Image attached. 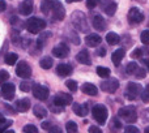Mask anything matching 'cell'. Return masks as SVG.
I'll use <instances>...</instances> for the list:
<instances>
[{
	"instance_id": "cell-19",
	"label": "cell",
	"mask_w": 149,
	"mask_h": 133,
	"mask_svg": "<svg viewBox=\"0 0 149 133\" xmlns=\"http://www.w3.org/2000/svg\"><path fill=\"white\" fill-rule=\"evenodd\" d=\"M81 91L86 95H90V97H95L98 94L97 86L93 84H89V82H85V84L81 85Z\"/></svg>"
},
{
	"instance_id": "cell-29",
	"label": "cell",
	"mask_w": 149,
	"mask_h": 133,
	"mask_svg": "<svg viewBox=\"0 0 149 133\" xmlns=\"http://www.w3.org/2000/svg\"><path fill=\"white\" fill-rule=\"evenodd\" d=\"M111 71L106 66H97V74L101 77V78H107L110 76Z\"/></svg>"
},
{
	"instance_id": "cell-7",
	"label": "cell",
	"mask_w": 149,
	"mask_h": 133,
	"mask_svg": "<svg viewBox=\"0 0 149 133\" xmlns=\"http://www.w3.org/2000/svg\"><path fill=\"white\" fill-rule=\"evenodd\" d=\"M16 74L21 78H30L31 76V66L25 62V60H20V63L16 66Z\"/></svg>"
},
{
	"instance_id": "cell-39",
	"label": "cell",
	"mask_w": 149,
	"mask_h": 133,
	"mask_svg": "<svg viewBox=\"0 0 149 133\" xmlns=\"http://www.w3.org/2000/svg\"><path fill=\"white\" fill-rule=\"evenodd\" d=\"M12 123H13L12 120H5L4 123H0V133L8 131V128H9V127L12 125Z\"/></svg>"
},
{
	"instance_id": "cell-27",
	"label": "cell",
	"mask_w": 149,
	"mask_h": 133,
	"mask_svg": "<svg viewBox=\"0 0 149 133\" xmlns=\"http://www.w3.org/2000/svg\"><path fill=\"white\" fill-rule=\"evenodd\" d=\"M52 64H54V62H52V59L50 56H43L39 60V65L43 69H50L52 66Z\"/></svg>"
},
{
	"instance_id": "cell-41",
	"label": "cell",
	"mask_w": 149,
	"mask_h": 133,
	"mask_svg": "<svg viewBox=\"0 0 149 133\" xmlns=\"http://www.w3.org/2000/svg\"><path fill=\"white\" fill-rule=\"evenodd\" d=\"M10 22H12V25L15 26L16 30H21V26H22V24H21L20 18L17 17H12V20H10Z\"/></svg>"
},
{
	"instance_id": "cell-4",
	"label": "cell",
	"mask_w": 149,
	"mask_h": 133,
	"mask_svg": "<svg viewBox=\"0 0 149 133\" xmlns=\"http://www.w3.org/2000/svg\"><path fill=\"white\" fill-rule=\"evenodd\" d=\"M141 91H143V87L140 84L137 82H128L126 87V91H124V95L128 100H135L137 97L141 95Z\"/></svg>"
},
{
	"instance_id": "cell-51",
	"label": "cell",
	"mask_w": 149,
	"mask_h": 133,
	"mask_svg": "<svg viewBox=\"0 0 149 133\" xmlns=\"http://www.w3.org/2000/svg\"><path fill=\"white\" fill-rule=\"evenodd\" d=\"M49 132H51V133H60V132H62V129H60L59 127H51V128L49 129Z\"/></svg>"
},
{
	"instance_id": "cell-23",
	"label": "cell",
	"mask_w": 149,
	"mask_h": 133,
	"mask_svg": "<svg viewBox=\"0 0 149 133\" xmlns=\"http://www.w3.org/2000/svg\"><path fill=\"white\" fill-rule=\"evenodd\" d=\"M33 112H34V116L36 118H38V119H45L47 116V110L43 107V106H41V105H36L33 107Z\"/></svg>"
},
{
	"instance_id": "cell-37",
	"label": "cell",
	"mask_w": 149,
	"mask_h": 133,
	"mask_svg": "<svg viewBox=\"0 0 149 133\" xmlns=\"http://www.w3.org/2000/svg\"><path fill=\"white\" fill-rule=\"evenodd\" d=\"M24 132L25 133H37L38 132V128L33 124H28V125L24 127Z\"/></svg>"
},
{
	"instance_id": "cell-9",
	"label": "cell",
	"mask_w": 149,
	"mask_h": 133,
	"mask_svg": "<svg viewBox=\"0 0 149 133\" xmlns=\"http://www.w3.org/2000/svg\"><path fill=\"white\" fill-rule=\"evenodd\" d=\"M72 95L67 94V93H59L54 97V105L55 106H59V107H65L68 105H72Z\"/></svg>"
},
{
	"instance_id": "cell-50",
	"label": "cell",
	"mask_w": 149,
	"mask_h": 133,
	"mask_svg": "<svg viewBox=\"0 0 149 133\" xmlns=\"http://www.w3.org/2000/svg\"><path fill=\"white\" fill-rule=\"evenodd\" d=\"M5 9H7V3H5L4 0H0V13L4 12Z\"/></svg>"
},
{
	"instance_id": "cell-46",
	"label": "cell",
	"mask_w": 149,
	"mask_h": 133,
	"mask_svg": "<svg viewBox=\"0 0 149 133\" xmlns=\"http://www.w3.org/2000/svg\"><path fill=\"white\" fill-rule=\"evenodd\" d=\"M113 125L115 127L116 129H120V128H122V123L119 121L118 118H114V119H113Z\"/></svg>"
},
{
	"instance_id": "cell-8",
	"label": "cell",
	"mask_w": 149,
	"mask_h": 133,
	"mask_svg": "<svg viewBox=\"0 0 149 133\" xmlns=\"http://www.w3.org/2000/svg\"><path fill=\"white\" fill-rule=\"evenodd\" d=\"M31 91H33V95L38 100H46L47 98H49V95H50L49 89H47L46 86H43V85H41V84L34 85L33 89H31Z\"/></svg>"
},
{
	"instance_id": "cell-15",
	"label": "cell",
	"mask_w": 149,
	"mask_h": 133,
	"mask_svg": "<svg viewBox=\"0 0 149 133\" xmlns=\"http://www.w3.org/2000/svg\"><path fill=\"white\" fill-rule=\"evenodd\" d=\"M72 110L80 118H85V116L89 114V107H88L86 103L84 105H80V103H72Z\"/></svg>"
},
{
	"instance_id": "cell-44",
	"label": "cell",
	"mask_w": 149,
	"mask_h": 133,
	"mask_svg": "<svg viewBox=\"0 0 149 133\" xmlns=\"http://www.w3.org/2000/svg\"><path fill=\"white\" fill-rule=\"evenodd\" d=\"M101 0H86V7L89 8V9H93V8L97 7V4Z\"/></svg>"
},
{
	"instance_id": "cell-54",
	"label": "cell",
	"mask_w": 149,
	"mask_h": 133,
	"mask_svg": "<svg viewBox=\"0 0 149 133\" xmlns=\"http://www.w3.org/2000/svg\"><path fill=\"white\" fill-rule=\"evenodd\" d=\"M77 1H81V0H67V3H77Z\"/></svg>"
},
{
	"instance_id": "cell-55",
	"label": "cell",
	"mask_w": 149,
	"mask_h": 133,
	"mask_svg": "<svg viewBox=\"0 0 149 133\" xmlns=\"http://www.w3.org/2000/svg\"><path fill=\"white\" fill-rule=\"evenodd\" d=\"M145 133H149V127H147V128H145Z\"/></svg>"
},
{
	"instance_id": "cell-25",
	"label": "cell",
	"mask_w": 149,
	"mask_h": 133,
	"mask_svg": "<svg viewBox=\"0 0 149 133\" xmlns=\"http://www.w3.org/2000/svg\"><path fill=\"white\" fill-rule=\"evenodd\" d=\"M49 37H51V33H50V31H47V33H43V31H42L41 37L37 39V47L41 48V50L43 48V46H45V43L47 42V38H49Z\"/></svg>"
},
{
	"instance_id": "cell-35",
	"label": "cell",
	"mask_w": 149,
	"mask_h": 133,
	"mask_svg": "<svg viewBox=\"0 0 149 133\" xmlns=\"http://www.w3.org/2000/svg\"><path fill=\"white\" fill-rule=\"evenodd\" d=\"M49 8H51V0H43V3H42V5H41V9L45 15L49 13Z\"/></svg>"
},
{
	"instance_id": "cell-48",
	"label": "cell",
	"mask_w": 149,
	"mask_h": 133,
	"mask_svg": "<svg viewBox=\"0 0 149 133\" xmlns=\"http://www.w3.org/2000/svg\"><path fill=\"white\" fill-rule=\"evenodd\" d=\"M89 132L90 133H101V128H100V127L92 125V127H89Z\"/></svg>"
},
{
	"instance_id": "cell-47",
	"label": "cell",
	"mask_w": 149,
	"mask_h": 133,
	"mask_svg": "<svg viewBox=\"0 0 149 133\" xmlns=\"http://www.w3.org/2000/svg\"><path fill=\"white\" fill-rule=\"evenodd\" d=\"M51 127H52L51 121H43V123H42V129H45V131H49Z\"/></svg>"
},
{
	"instance_id": "cell-14",
	"label": "cell",
	"mask_w": 149,
	"mask_h": 133,
	"mask_svg": "<svg viewBox=\"0 0 149 133\" xmlns=\"http://www.w3.org/2000/svg\"><path fill=\"white\" fill-rule=\"evenodd\" d=\"M33 7H34V1L33 0H24L18 7V12L22 16H29L33 12Z\"/></svg>"
},
{
	"instance_id": "cell-43",
	"label": "cell",
	"mask_w": 149,
	"mask_h": 133,
	"mask_svg": "<svg viewBox=\"0 0 149 133\" xmlns=\"http://www.w3.org/2000/svg\"><path fill=\"white\" fill-rule=\"evenodd\" d=\"M68 37H70V41H71V42H73L74 44H80V38L73 33V31H72V33L68 34Z\"/></svg>"
},
{
	"instance_id": "cell-5",
	"label": "cell",
	"mask_w": 149,
	"mask_h": 133,
	"mask_svg": "<svg viewBox=\"0 0 149 133\" xmlns=\"http://www.w3.org/2000/svg\"><path fill=\"white\" fill-rule=\"evenodd\" d=\"M72 24L79 31L86 33V31L89 30V26H88V24H86L85 15L84 13H81V12H74L72 15Z\"/></svg>"
},
{
	"instance_id": "cell-40",
	"label": "cell",
	"mask_w": 149,
	"mask_h": 133,
	"mask_svg": "<svg viewBox=\"0 0 149 133\" xmlns=\"http://www.w3.org/2000/svg\"><path fill=\"white\" fill-rule=\"evenodd\" d=\"M140 39L144 44H149V30H144L140 34Z\"/></svg>"
},
{
	"instance_id": "cell-6",
	"label": "cell",
	"mask_w": 149,
	"mask_h": 133,
	"mask_svg": "<svg viewBox=\"0 0 149 133\" xmlns=\"http://www.w3.org/2000/svg\"><path fill=\"white\" fill-rule=\"evenodd\" d=\"M51 12H52V16L56 21H63L65 17V9L63 7V4L58 0H52L51 1Z\"/></svg>"
},
{
	"instance_id": "cell-26",
	"label": "cell",
	"mask_w": 149,
	"mask_h": 133,
	"mask_svg": "<svg viewBox=\"0 0 149 133\" xmlns=\"http://www.w3.org/2000/svg\"><path fill=\"white\" fill-rule=\"evenodd\" d=\"M4 60H5V64H8V65H15L16 63H17V60H18V55L15 54V52H8V54L5 55Z\"/></svg>"
},
{
	"instance_id": "cell-38",
	"label": "cell",
	"mask_w": 149,
	"mask_h": 133,
	"mask_svg": "<svg viewBox=\"0 0 149 133\" xmlns=\"http://www.w3.org/2000/svg\"><path fill=\"white\" fill-rule=\"evenodd\" d=\"M141 99H143V102H145V103L149 102V84L147 85V87L141 91Z\"/></svg>"
},
{
	"instance_id": "cell-10",
	"label": "cell",
	"mask_w": 149,
	"mask_h": 133,
	"mask_svg": "<svg viewBox=\"0 0 149 133\" xmlns=\"http://www.w3.org/2000/svg\"><path fill=\"white\" fill-rule=\"evenodd\" d=\"M16 93V86L12 84V82H4L1 85V90H0V95H1L4 99L10 100L13 99Z\"/></svg>"
},
{
	"instance_id": "cell-36",
	"label": "cell",
	"mask_w": 149,
	"mask_h": 133,
	"mask_svg": "<svg viewBox=\"0 0 149 133\" xmlns=\"http://www.w3.org/2000/svg\"><path fill=\"white\" fill-rule=\"evenodd\" d=\"M143 48H135L134 51H132V54H131V57L132 59H141V56H143Z\"/></svg>"
},
{
	"instance_id": "cell-34",
	"label": "cell",
	"mask_w": 149,
	"mask_h": 133,
	"mask_svg": "<svg viewBox=\"0 0 149 133\" xmlns=\"http://www.w3.org/2000/svg\"><path fill=\"white\" fill-rule=\"evenodd\" d=\"M9 80V73L4 69H0V85H3L4 82H7Z\"/></svg>"
},
{
	"instance_id": "cell-20",
	"label": "cell",
	"mask_w": 149,
	"mask_h": 133,
	"mask_svg": "<svg viewBox=\"0 0 149 133\" xmlns=\"http://www.w3.org/2000/svg\"><path fill=\"white\" fill-rule=\"evenodd\" d=\"M124 55H126V50L124 48H118L115 50V51L113 52V55H111V60H113V64L115 66L120 65L122 60H123Z\"/></svg>"
},
{
	"instance_id": "cell-21",
	"label": "cell",
	"mask_w": 149,
	"mask_h": 133,
	"mask_svg": "<svg viewBox=\"0 0 149 133\" xmlns=\"http://www.w3.org/2000/svg\"><path fill=\"white\" fill-rule=\"evenodd\" d=\"M101 42H102V38L98 34H88L85 38V43L88 47H97Z\"/></svg>"
},
{
	"instance_id": "cell-53",
	"label": "cell",
	"mask_w": 149,
	"mask_h": 133,
	"mask_svg": "<svg viewBox=\"0 0 149 133\" xmlns=\"http://www.w3.org/2000/svg\"><path fill=\"white\" fill-rule=\"evenodd\" d=\"M4 121H5L4 115H3V114H0V123H4Z\"/></svg>"
},
{
	"instance_id": "cell-28",
	"label": "cell",
	"mask_w": 149,
	"mask_h": 133,
	"mask_svg": "<svg viewBox=\"0 0 149 133\" xmlns=\"http://www.w3.org/2000/svg\"><path fill=\"white\" fill-rule=\"evenodd\" d=\"M116 8H118V5H116V3H109L107 5H106L105 8H103V10H105V13L107 16H114V13L116 12Z\"/></svg>"
},
{
	"instance_id": "cell-24",
	"label": "cell",
	"mask_w": 149,
	"mask_h": 133,
	"mask_svg": "<svg viewBox=\"0 0 149 133\" xmlns=\"http://www.w3.org/2000/svg\"><path fill=\"white\" fill-rule=\"evenodd\" d=\"M106 42H107L110 46L118 44L119 42H120V37L116 33H114V31H110V33H107V35H106Z\"/></svg>"
},
{
	"instance_id": "cell-49",
	"label": "cell",
	"mask_w": 149,
	"mask_h": 133,
	"mask_svg": "<svg viewBox=\"0 0 149 133\" xmlns=\"http://www.w3.org/2000/svg\"><path fill=\"white\" fill-rule=\"evenodd\" d=\"M97 55L98 56H101V57H103L106 55V48L105 47H101V48H98L97 50Z\"/></svg>"
},
{
	"instance_id": "cell-33",
	"label": "cell",
	"mask_w": 149,
	"mask_h": 133,
	"mask_svg": "<svg viewBox=\"0 0 149 133\" xmlns=\"http://www.w3.org/2000/svg\"><path fill=\"white\" fill-rule=\"evenodd\" d=\"M65 86L68 87V90L70 91H76L77 90V82L73 81V80H68V81H65Z\"/></svg>"
},
{
	"instance_id": "cell-13",
	"label": "cell",
	"mask_w": 149,
	"mask_h": 133,
	"mask_svg": "<svg viewBox=\"0 0 149 133\" xmlns=\"http://www.w3.org/2000/svg\"><path fill=\"white\" fill-rule=\"evenodd\" d=\"M70 54V48L65 43H59L58 46H55L52 48V55L55 57H59V59H64V57L68 56Z\"/></svg>"
},
{
	"instance_id": "cell-11",
	"label": "cell",
	"mask_w": 149,
	"mask_h": 133,
	"mask_svg": "<svg viewBox=\"0 0 149 133\" xmlns=\"http://www.w3.org/2000/svg\"><path fill=\"white\" fill-rule=\"evenodd\" d=\"M119 87V81L116 78H109L105 80V81L101 82V89L103 90L105 93H115Z\"/></svg>"
},
{
	"instance_id": "cell-22",
	"label": "cell",
	"mask_w": 149,
	"mask_h": 133,
	"mask_svg": "<svg viewBox=\"0 0 149 133\" xmlns=\"http://www.w3.org/2000/svg\"><path fill=\"white\" fill-rule=\"evenodd\" d=\"M72 72H73V68L70 64H64V63H62V64H59L56 66V73L59 74V76H62V77L70 76Z\"/></svg>"
},
{
	"instance_id": "cell-42",
	"label": "cell",
	"mask_w": 149,
	"mask_h": 133,
	"mask_svg": "<svg viewBox=\"0 0 149 133\" xmlns=\"http://www.w3.org/2000/svg\"><path fill=\"white\" fill-rule=\"evenodd\" d=\"M145 74H147L145 69H143V68H137L136 73H135V77H136V78H144Z\"/></svg>"
},
{
	"instance_id": "cell-1",
	"label": "cell",
	"mask_w": 149,
	"mask_h": 133,
	"mask_svg": "<svg viewBox=\"0 0 149 133\" xmlns=\"http://www.w3.org/2000/svg\"><path fill=\"white\" fill-rule=\"evenodd\" d=\"M26 29L30 34H38L46 29V21L39 17H30L26 21Z\"/></svg>"
},
{
	"instance_id": "cell-18",
	"label": "cell",
	"mask_w": 149,
	"mask_h": 133,
	"mask_svg": "<svg viewBox=\"0 0 149 133\" xmlns=\"http://www.w3.org/2000/svg\"><path fill=\"white\" fill-rule=\"evenodd\" d=\"M92 24H93V28H94L95 30H98V31H103V30L106 29V22H105V20H103V17H102V16H100V15L93 16Z\"/></svg>"
},
{
	"instance_id": "cell-3",
	"label": "cell",
	"mask_w": 149,
	"mask_h": 133,
	"mask_svg": "<svg viewBox=\"0 0 149 133\" xmlns=\"http://www.w3.org/2000/svg\"><path fill=\"white\" fill-rule=\"evenodd\" d=\"M92 114H93L94 120L97 121L100 125L106 124V120H107V118H109V111H107V108H106V106L95 105L92 110Z\"/></svg>"
},
{
	"instance_id": "cell-45",
	"label": "cell",
	"mask_w": 149,
	"mask_h": 133,
	"mask_svg": "<svg viewBox=\"0 0 149 133\" xmlns=\"http://www.w3.org/2000/svg\"><path fill=\"white\" fill-rule=\"evenodd\" d=\"M124 131H126L127 133H139V128H136L135 125H127L126 128H124Z\"/></svg>"
},
{
	"instance_id": "cell-31",
	"label": "cell",
	"mask_w": 149,
	"mask_h": 133,
	"mask_svg": "<svg viewBox=\"0 0 149 133\" xmlns=\"http://www.w3.org/2000/svg\"><path fill=\"white\" fill-rule=\"evenodd\" d=\"M137 68H139V65H137L135 62L128 63V64H127V66H126L127 74H135V73H136V71H137Z\"/></svg>"
},
{
	"instance_id": "cell-52",
	"label": "cell",
	"mask_w": 149,
	"mask_h": 133,
	"mask_svg": "<svg viewBox=\"0 0 149 133\" xmlns=\"http://www.w3.org/2000/svg\"><path fill=\"white\" fill-rule=\"evenodd\" d=\"M141 63L147 66V71L149 72V59H141Z\"/></svg>"
},
{
	"instance_id": "cell-2",
	"label": "cell",
	"mask_w": 149,
	"mask_h": 133,
	"mask_svg": "<svg viewBox=\"0 0 149 133\" xmlns=\"http://www.w3.org/2000/svg\"><path fill=\"white\" fill-rule=\"evenodd\" d=\"M118 116L120 119H123L126 123H135L137 119V112H136V107L135 106H124V107L119 108L118 111Z\"/></svg>"
},
{
	"instance_id": "cell-17",
	"label": "cell",
	"mask_w": 149,
	"mask_h": 133,
	"mask_svg": "<svg viewBox=\"0 0 149 133\" xmlns=\"http://www.w3.org/2000/svg\"><path fill=\"white\" fill-rule=\"evenodd\" d=\"M76 60L80 64H84V65L92 64V59H90V55H89V52H88V50H81V51L76 55Z\"/></svg>"
},
{
	"instance_id": "cell-16",
	"label": "cell",
	"mask_w": 149,
	"mask_h": 133,
	"mask_svg": "<svg viewBox=\"0 0 149 133\" xmlns=\"http://www.w3.org/2000/svg\"><path fill=\"white\" fill-rule=\"evenodd\" d=\"M15 108L17 112H26V111L30 108V99L28 98H22V99H18L15 103Z\"/></svg>"
},
{
	"instance_id": "cell-30",
	"label": "cell",
	"mask_w": 149,
	"mask_h": 133,
	"mask_svg": "<svg viewBox=\"0 0 149 133\" xmlns=\"http://www.w3.org/2000/svg\"><path fill=\"white\" fill-rule=\"evenodd\" d=\"M33 86H34L33 82L29 81L28 78H25V81H22L20 84V90H21V91H25V93L26 91H30V90L33 89Z\"/></svg>"
},
{
	"instance_id": "cell-32",
	"label": "cell",
	"mask_w": 149,
	"mask_h": 133,
	"mask_svg": "<svg viewBox=\"0 0 149 133\" xmlns=\"http://www.w3.org/2000/svg\"><path fill=\"white\" fill-rule=\"evenodd\" d=\"M65 129H67V132H68V133H76L79 128H77V124L74 123V121L70 120L67 124H65Z\"/></svg>"
},
{
	"instance_id": "cell-12",
	"label": "cell",
	"mask_w": 149,
	"mask_h": 133,
	"mask_svg": "<svg viewBox=\"0 0 149 133\" xmlns=\"http://www.w3.org/2000/svg\"><path fill=\"white\" fill-rule=\"evenodd\" d=\"M143 21H144V15H143V12L139 8L132 7L131 9L128 10V22L136 25V24H140V22H143Z\"/></svg>"
}]
</instances>
